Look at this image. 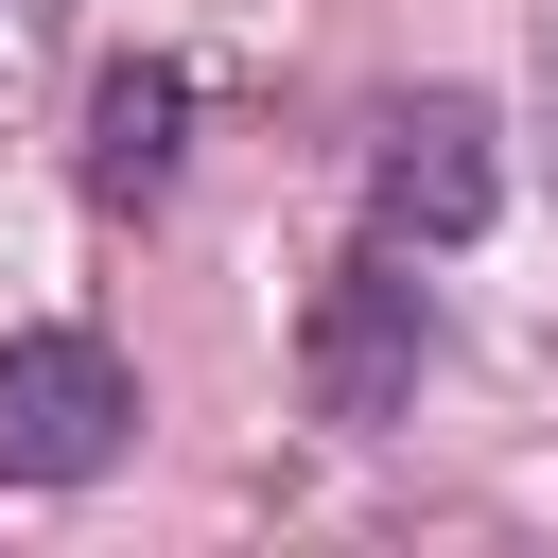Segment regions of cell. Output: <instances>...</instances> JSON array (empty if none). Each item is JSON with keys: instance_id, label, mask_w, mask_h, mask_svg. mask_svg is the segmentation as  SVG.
Instances as JSON below:
<instances>
[{"instance_id": "1", "label": "cell", "mask_w": 558, "mask_h": 558, "mask_svg": "<svg viewBox=\"0 0 558 558\" xmlns=\"http://www.w3.org/2000/svg\"><path fill=\"white\" fill-rule=\"evenodd\" d=\"M140 436V366L105 331H0V488H87Z\"/></svg>"}, {"instance_id": "2", "label": "cell", "mask_w": 558, "mask_h": 558, "mask_svg": "<svg viewBox=\"0 0 558 558\" xmlns=\"http://www.w3.org/2000/svg\"><path fill=\"white\" fill-rule=\"evenodd\" d=\"M296 366H314V418H349V436H384V418L418 401V366H436V296L401 279V244H366V262L314 296Z\"/></svg>"}, {"instance_id": "3", "label": "cell", "mask_w": 558, "mask_h": 558, "mask_svg": "<svg viewBox=\"0 0 558 558\" xmlns=\"http://www.w3.org/2000/svg\"><path fill=\"white\" fill-rule=\"evenodd\" d=\"M488 192H506V157H488V105H471V87L384 105V157H366V244H471V227H488Z\"/></svg>"}, {"instance_id": "4", "label": "cell", "mask_w": 558, "mask_h": 558, "mask_svg": "<svg viewBox=\"0 0 558 558\" xmlns=\"http://www.w3.org/2000/svg\"><path fill=\"white\" fill-rule=\"evenodd\" d=\"M174 122H192V70H157V52L105 70V87H87V192H105V209H157V192H174Z\"/></svg>"}]
</instances>
